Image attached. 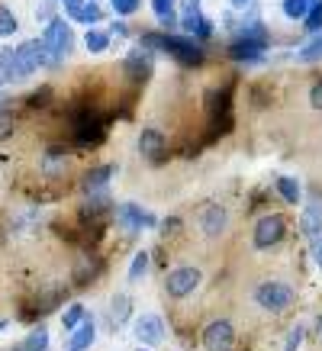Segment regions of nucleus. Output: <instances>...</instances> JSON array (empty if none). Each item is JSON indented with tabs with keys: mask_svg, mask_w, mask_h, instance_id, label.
Returning a JSON list of instances; mask_svg holds the SVG:
<instances>
[{
	"mask_svg": "<svg viewBox=\"0 0 322 351\" xmlns=\"http://www.w3.org/2000/svg\"><path fill=\"white\" fill-rule=\"evenodd\" d=\"M248 300H251L255 309H261L264 316L277 319V316H287V313L297 309V303H300V290L293 287L287 277L264 274L248 287Z\"/></svg>",
	"mask_w": 322,
	"mask_h": 351,
	"instance_id": "f257e3e1",
	"label": "nucleus"
},
{
	"mask_svg": "<svg viewBox=\"0 0 322 351\" xmlns=\"http://www.w3.org/2000/svg\"><path fill=\"white\" fill-rule=\"evenodd\" d=\"M142 45L145 49H151V52H164L171 55V58H177L181 64H203L206 58V49L203 43H197L193 36H184V32H142Z\"/></svg>",
	"mask_w": 322,
	"mask_h": 351,
	"instance_id": "f03ea898",
	"label": "nucleus"
},
{
	"mask_svg": "<svg viewBox=\"0 0 322 351\" xmlns=\"http://www.w3.org/2000/svg\"><path fill=\"white\" fill-rule=\"evenodd\" d=\"M200 287H203V271L193 265V261H181V265H174L171 271L161 274V297H164V303H171V306L190 303L200 293Z\"/></svg>",
	"mask_w": 322,
	"mask_h": 351,
	"instance_id": "7ed1b4c3",
	"label": "nucleus"
},
{
	"mask_svg": "<svg viewBox=\"0 0 322 351\" xmlns=\"http://www.w3.org/2000/svg\"><path fill=\"white\" fill-rule=\"evenodd\" d=\"M193 229L200 235V242L203 245H219L229 239L232 232V213H229V206L219 200H203L193 206Z\"/></svg>",
	"mask_w": 322,
	"mask_h": 351,
	"instance_id": "20e7f679",
	"label": "nucleus"
},
{
	"mask_svg": "<svg viewBox=\"0 0 322 351\" xmlns=\"http://www.w3.org/2000/svg\"><path fill=\"white\" fill-rule=\"evenodd\" d=\"M287 239H290V219L287 213H280L274 206L258 216L251 223V232H248V245L255 252H277Z\"/></svg>",
	"mask_w": 322,
	"mask_h": 351,
	"instance_id": "39448f33",
	"label": "nucleus"
},
{
	"mask_svg": "<svg viewBox=\"0 0 322 351\" xmlns=\"http://www.w3.org/2000/svg\"><path fill=\"white\" fill-rule=\"evenodd\" d=\"M39 68H55L52 55L45 52L42 39H26L13 49V71H16V84H23L26 77H32Z\"/></svg>",
	"mask_w": 322,
	"mask_h": 351,
	"instance_id": "423d86ee",
	"label": "nucleus"
},
{
	"mask_svg": "<svg viewBox=\"0 0 322 351\" xmlns=\"http://www.w3.org/2000/svg\"><path fill=\"white\" fill-rule=\"evenodd\" d=\"M238 326L229 316H213L200 329V348L203 351H238Z\"/></svg>",
	"mask_w": 322,
	"mask_h": 351,
	"instance_id": "0eeeda50",
	"label": "nucleus"
},
{
	"mask_svg": "<svg viewBox=\"0 0 322 351\" xmlns=\"http://www.w3.org/2000/svg\"><path fill=\"white\" fill-rule=\"evenodd\" d=\"M113 219H116V226L129 235V239H136L142 229H158V223H161V219L151 213V210H145V206H139V203H132V200L116 203Z\"/></svg>",
	"mask_w": 322,
	"mask_h": 351,
	"instance_id": "6e6552de",
	"label": "nucleus"
},
{
	"mask_svg": "<svg viewBox=\"0 0 322 351\" xmlns=\"http://www.w3.org/2000/svg\"><path fill=\"white\" fill-rule=\"evenodd\" d=\"M42 45H45V52L52 55V64L68 58V55H71V26H68L62 16H52L42 29Z\"/></svg>",
	"mask_w": 322,
	"mask_h": 351,
	"instance_id": "1a4fd4ad",
	"label": "nucleus"
},
{
	"mask_svg": "<svg viewBox=\"0 0 322 351\" xmlns=\"http://www.w3.org/2000/svg\"><path fill=\"white\" fill-rule=\"evenodd\" d=\"M181 32L193 36L197 43H210L213 39V20H206L203 10H200V0H184L181 3Z\"/></svg>",
	"mask_w": 322,
	"mask_h": 351,
	"instance_id": "9d476101",
	"label": "nucleus"
},
{
	"mask_svg": "<svg viewBox=\"0 0 322 351\" xmlns=\"http://www.w3.org/2000/svg\"><path fill=\"white\" fill-rule=\"evenodd\" d=\"M132 335L145 348H161L164 339H168V326H164V319H161L158 313H142L132 322Z\"/></svg>",
	"mask_w": 322,
	"mask_h": 351,
	"instance_id": "9b49d317",
	"label": "nucleus"
},
{
	"mask_svg": "<svg viewBox=\"0 0 322 351\" xmlns=\"http://www.w3.org/2000/svg\"><path fill=\"white\" fill-rule=\"evenodd\" d=\"M100 274H103V258L97 255V252H90V248H84L75 258V265H71V287H77V290L90 287V284H97Z\"/></svg>",
	"mask_w": 322,
	"mask_h": 351,
	"instance_id": "f8f14e48",
	"label": "nucleus"
},
{
	"mask_svg": "<svg viewBox=\"0 0 322 351\" xmlns=\"http://www.w3.org/2000/svg\"><path fill=\"white\" fill-rule=\"evenodd\" d=\"M136 149L149 165H164V158H168V136L158 126H145L139 132V138H136Z\"/></svg>",
	"mask_w": 322,
	"mask_h": 351,
	"instance_id": "ddd939ff",
	"label": "nucleus"
},
{
	"mask_svg": "<svg viewBox=\"0 0 322 351\" xmlns=\"http://www.w3.org/2000/svg\"><path fill=\"white\" fill-rule=\"evenodd\" d=\"M297 232H300V239L306 242L310 252L316 248V245H322V203L319 200H310L306 206H303Z\"/></svg>",
	"mask_w": 322,
	"mask_h": 351,
	"instance_id": "4468645a",
	"label": "nucleus"
},
{
	"mask_svg": "<svg viewBox=\"0 0 322 351\" xmlns=\"http://www.w3.org/2000/svg\"><path fill=\"white\" fill-rule=\"evenodd\" d=\"M123 68H126V75L132 81H149L151 71H155V52L145 49V45H136V49H129L126 58H123Z\"/></svg>",
	"mask_w": 322,
	"mask_h": 351,
	"instance_id": "2eb2a0df",
	"label": "nucleus"
},
{
	"mask_svg": "<svg viewBox=\"0 0 322 351\" xmlns=\"http://www.w3.org/2000/svg\"><path fill=\"white\" fill-rule=\"evenodd\" d=\"M116 161H107V165H94V168H87L84 174H81V193H100V191H107L110 181L116 178Z\"/></svg>",
	"mask_w": 322,
	"mask_h": 351,
	"instance_id": "dca6fc26",
	"label": "nucleus"
},
{
	"mask_svg": "<svg viewBox=\"0 0 322 351\" xmlns=\"http://www.w3.org/2000/svg\"><path fill=\"white\" fill-rule=\"evenodd\" d=\"M129 319H132V297L119 290V293H113V297H110V303H107V319H103V322H107V332H113V335H116V332L123 329Z\"/></svg>",
	"mask_w": 322,
	"mask_h": 351,
	"instance_id": "f3484780",
	"label": "nucleus"
},
{
	"mask_svg": "<svg viewBox=\"0 0 322 351\" xmlns=\"http://www.w3.org/2000/svg\"><path fill=\"white\" fill-rule=\"evenodd\" d=\"M94 339H97V319L94 316H87L77 329H71V335H68V341H64V351H90Z\"/></svg>",
	"mask_w": 322,
	"mask_h": 351,
	"instance_id": "a211bd4d",
	"label": "nucleus"
},
{
	"mask_svg": "<svg viewBox=\"0 0 322 351\" xmlns=\"http://www.w3.org/2000/svg\"><path fill=\"white\" fill-rule=\"evenodd\" d=\"M68 152L64 149H45L42 158H39V171H42L49 181H55V178H64V171H68Z\"/></svg>",
	"mask_w": 322,
	"mask_h": 351,
	"instance_id": "6ab92c4d",
	"label": "nucleus"
},
{
	"mask_svg": "<svg viewBox=\"0 0 322 351\" xmlns=\"http://www.w3.org/2000/svg\"><path fill=\"white\" fill-rule=\"evenodd\" d=\"M274 193H277L287 206H300L303 203L300 181H297V178H290V174H277V178H274Z\"/></svg>",
	"mask_w": 322,
	"mask_h": 351,
	"instance_id": "aec40b11",
	"label": "nucleus"
},
{
	"mask_svg": "<svg viewBox=\"0 0 322 351\" xmlns=\"http://www.w3.org/2000/svg\"><path fill=\"white\" fill-rule=\"evenodd\" d=\"M64 13L75 23H84V26H97V23L103 20V7L97 0H81L77 7H64Z\"/></svg>",
	"mask_w": 322,
	"mask_h": 351,
	"instance_id": "412c9836",
	"label": "nucleus"
},
{
	"mask_svg": "<svg viewBox=\"0 0 322 351\" xmlns=\"http://www.w3.org/2000/svg\"><path fill=\"white\" fill-rule=\"evenodd\" d=\"M158 232H161V242H164V245H174L177 239H184V235H187V223H184V216L171 213L168 219H161V223H158Z\"/></svg>",
	"mask_w": 322,
	"mask_h": 351,
	"instance_id": "4be33fe9",
	"label": "nucleus"
},
{
	"mask_svg": "<svg viewBox=\"0 0 322 351\" xmlns=\"http://www.w3.org/2000/svg\"><path fill=\"white\" fill-rule=\"evenodd\" d=\"M297 62H303V64H316V62H322V32H312L310 39L297 49Z\"/></svg>",
	"mask_w": 322,
	"mask_h": 351,
	"instance_id": "5701e85b",
	"label": "nucleus"
},
{
	"mask_svg": "<svg viewBox=\"0 0 322 351\" xmlns=\"http://www.w3.org/2000/svg\"><path fill=\"white\" fill-rule=\"evenodd\" d=\"M110 29H100V26H87V32H84V45H87V52H94V55H100V52H107L110 49Z\"/></svg>",
	"mask_w": 322,
	"mask_h": 351,
	"instance_id": "b1692460",
	"label": "nucleus"
},
{
	"mask_svg": "<svg viewBox=\"0 0 322 351\" xmlns=\"http://www.w3.org/2000/svg\"><path fill=\"white\" fill-rule=\"evenodd\" d=\"M16 351H49V326L45 322H39L36 329L23 339V345Z\"/></svg>",
	"mask_w": 322,
	"mask_h": 351,
	"instance_id": "393cba45",
	"label": "nucleus"
},
{
	"mask_svg": "<svg viewBox=\"0 0 322 351\" xmlns=\"http://www.w3.org/2000/svg\"><path fill=\"white\" fill-rule=\"evenodd\" d=\"M87 316H90V313H87L84 303H77V300H75V303H68V306L62 309V329H64V332L77 329V326H81Z\"/></svg>",
	"mask_w": 322,
	"mask_h": 351,
	"instance_id": "a878e982",
	"label": "nucleus"
},
{
	"mask_svg": "<svg viewBox=\"0 0 322 351\" xmlns=\"http://www.w3.org/2000/svg\"><path fill=\"white\" fill-rule=\"evenodd\" d=\"M151 271V252H145V248H139L136 255H132V265H129V284H136V280H142V277Z\"/></svg>",
	"mask_w": 322,
	"mask_h": 351,
	"instance_id": "bb28decb",
	"label": "nucleus"
},
{
	"mask_svg": "<svg viewBox=\"0 0 322 351\" xmlns=\"http://www.w3.org/2000/svg\"><path fill=\"white\" fill-rule=\"evenodd\" d=\"M310 7H312V0H284V3H280V13H284L287 20L303 23L306 13H310Z\"/></svg>",
	"mask_w": 322,
	"mask_h": 351,
	"instance_id": "cd10ccee",
	"label": "nucleus"
},
{
	"mask_svg": "<svg viewBox=\"0 0 322 351\" xmlns=\"http://www.w3.org/2000/svg\"><path fill=\"white\" fill-rule=\"evenodd\" d=\"M306 341V322H293L284 335V351H300Z\"/></svg>",
	"mask_w": 322,
	"mask_h": 351,
	"instance_id": "c85d7f7f",
	"label": "nucleus"
},
{
	"mask_svg": "<svg viewBox=\"0 0 322 351\" xmlns=\"http://www.w3.org/2000/svg\"><path fill=\"white\" fill-rule=\"evenodd\" d=\"M13 32H20V20H16V13L10 7L0 3V39H10Z\"/></svg>",
	"mask_w": 322,
	"mask_h": 351,
	"instance_id": "c756f323",
	"label": "nucleus"
},
{
	"mask_svg": "<svg viewBox=\"0 0 322 351\" xmlns=\"http://www.w3.org/2000/svg\"><path fill=\"white\" fill-rule=\"evenodd\" d=\"M303 29H306V36H312V32H322V0L310 7L306 20H303Z\"/></svg>",
	"mask_w": 322,
	"mask_h": 351,
	"instance_id": "7c9ffc66",
	"label": "nucleus"
},
{
	"mask_svg": "<svg viewBox=\"0 0 322 351\" xmlns=\"http://www.w3.org/2000/svg\"><path fill=\"white\" fill-rule=\"evenodd\" d=\"M13 129H16V117H13V110L0 107V142H3V138H10Z\"/></svg>",
	"mask_w": 322,
	"mask_h": 351,
	"instance_id": "2f4dec72",
	"label": "nucleus"
},
{
	"mask_svg": "<svg viewBox=\"0 0 322 351\" xmlns=\"http://www.w3.org/2000/svg\"><path fill=\"white\" fill-rule=\"evenodd\" d=\"M113 3V13H116L119 20H126V16H132V13L142 7V0H110Z\"/></svg>",
	"mask_w": 322,
	"mask_h": 351,
	"instance_id": "473e14b6",
	"label": "nucleus"
},
{
	"mask_svg": "<svg viewBox=\"0 0 322 351\" xmlns=\"http://www.w3.org/2000/svg\"><path fill=\"white\" fill-rule=\"evenodd\" d=\"M310 107L322 113V77H316V81H312V87H310Z\"/></svg>",
	"mask_w": 322,
	"mask_h": 351,
	"instance_id": "72a5a7b5",
	"label": "nucleus"
},
{
	"mask_svg": "<svg viewBox=\"0 0 322 351\" xmlns=\"http://www.w3.org/2000/svg\"><path fill=\"white\" fill-rule=\"evenodd\" d=\"M52 16H55V0H42V3H39V10H36V20L49 23Z\"/></svg>",
	"mask_w": 322,
	"mask_h": 351,
	"instance_id": "f704fd0d",
	"label": "nucleus"
},
{
	"mask_svg": "<svg viewBox=\"0 0 322 351\" xmlns=\"http://www.w3.org/2000/svg\"><path fill=\"white\" fill-rule=\"evenodd\" d=\"M129 32H132V29H129L126 20H116L113 26H110V36H129Z\"/></svg>",
	"mask_w": 322,
	"mask_h": 351,
	"instance_id": "c9c22d12",
	"label": "nucleus"
},
{
	"mask_svg": "<svg viewBox=\"0 0 322 351\" xmlns=\"http://www.w3.org/2000/svg\"><path fill=\"white\" fill-rule=\"evenodd\" d=\"M316 345L322 351V309H319V316H316Z\"/></svg>",
	"mask_w": 322,
	"mask_h": 351,
	"instance_id": "e433bc0d",
	"label": "nucleus"
},
{
	"mask_svg": "<svg viewBox=\"0 0 322 351\" xmlns=\"http://www.w3.org/2000/svg\"><path fill=\"white\" fill-rule=\"evenodd\" d=\"M312 261H316V267L322 271V245H316V248H312Z\"/></svg>",
	"mask_w": 322,
	"mask_h": 351,
	"instance_id": "4c0bfd02",
	"label": "nucleus"
},
{
	"mask_svg": "<svg viewBox=\"0 0 322 351\" xmlns=\"http://www.w3.org/2000/svg\"><path fill=\"white\" fill-rule=\"evenodd\" d=\"M248 3H251V0H232V7H236V10H245Z\"/></svg>",
	"mask_w": 322,
	"mask_h": 351,
	"instance_id": "58836bf2",
	"label": "nucleus"
},
{
	"mask_svg": "<svg viewBox=\"0 0 322 351\" xmlns=\"http://www.w3.org/2000/svg\"><path fill=\"white\" fill-rule=\"evenodd\" d=\"M3 329H7V319H0V332H3Z\"/></svg>",
	"mask_w": 322,
	"mask_h": 351,
	"instance_id": "ea45409f",
	"label": "nucleus"
},
{
	"mask_svg": "<svg viewBox=\"0 0 322 351\" xmlns=\"http://www.w3.org/2000/svg\"><path fill=\"white\" fill-rule=\"evenodd\" d=\"M136 351H155V348H145V345H139V348H136Z\"/></svg>",
	"mask_w": 322,
	"mask_h": 351,
	"instance_id": "a19ab883",
	"label": "nucleus"
},
{
	"mask_svg": "<svg viewBox=\"0 0 322 351\" xmlns=\"http://www.w3.org/2000/svg\"><path fill=\"white\" fill-rule=\"evenodd\" d=\"M312 3H319V0H312Z\"/></svg>",
	"mask_w": 322,
	"mask_h": 351,
	"instance_id": "79ce46f5",
	"label": "nucleus"
}]
</instances>
